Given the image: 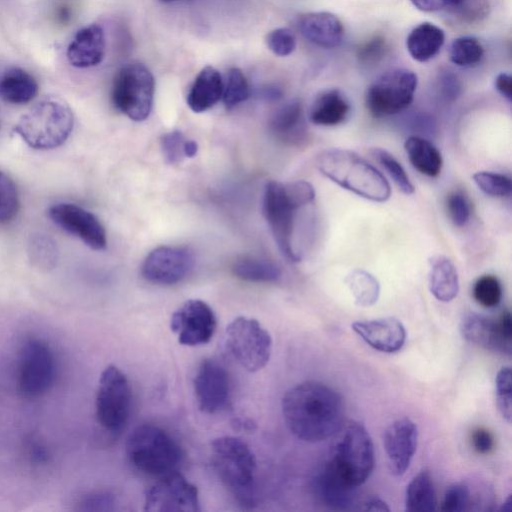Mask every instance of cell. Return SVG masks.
Segmentation results:
<instances>
[{
    "instance_id": "obj_1",
    "label": "cell",
    "mask_w": 512,
    "mask_h": 512,
    "mask_svg": "<svg viewBox=\"0 0 512 512\" xmlns=\"http://www.w3.org/2000/svg\"><path fill=\"white\" fill-rule=\"evenodd\" d=\"M282 413L291 433L305 442H320L343 426L342 397L318 381H305L290 388L282 399Z\"/></svg>"
},
{
    "instance_id": "obj_2",
    "label": "cell",
    "mask_w": 512,
    "mask_h": 512,
    "mask_svg": "<svg viewBox=\"0 0 512 512\" xmlns=\"http://www.w3.org/2000/svg\"><path fill=\"white\" fill-rule=\"evenodd\" d=\"M315 199L314 187L305 180L267 182L262 201L263 215L281 254L290 262L300 260L293 237L297 211Z\"/></svg>"
},
{
    "instance_id": "obj_3",
    "label": "cell",
    "mask_w": 512,
    "mask_h": 512,
    "mask_svg": "<svg viewBox=\"0 0 512 512\" xmlns=\"http://www.w3.org/2000/svg\"><path fill=\"white\" fill-rule=\"evenodd\" d=\"M316 166L325 177L360 197L374 202L390 198L391 187L386 178L351 150H324L318 155Z\"/></svg>"
},
{
    "instance_id": "obj_4",
    "label": "cell",
    "mask_w": 512,
    "mask_h": 512,
    "mask_svg": "<svg viewBox=\"0 0 512 512\" xmlns=\"http://www.w3.org/2000/svg\"><path fill=\"white\" fill-rule=\"evenodd\" d=\"M213 468L223 485L244 508L256 504L255 455L241 439L223 436L211 443Z\"/></svg>"
},
{
    "instance_id": "obj_5",
    "label": "cell",
    "mask_w": 512,
    "mask_h": 512,
    "mask_svg": "<svg viewBox=\"0 0 512 512\" xmlns=\"http://www.w3.org/2000/svg\"><path fill=\"white\" fill-rule=\"evenodd\" d=\"M335 435L324 465L346 484L358 488L374 467L372 439L366 428L356 421L343 424Z\"/></svg>"
},
{
    "instance_id": "obj_6",
    "label": "cell",
    "mask_w": 512,
    "mask_h": 512,
    "mask_svg": "<svg viewBox=\"0 0 512 512\" xmlns=\"http://www.w3.org/2000/svg\"><path fill=\"white\" fill-rule=\"evenodd\" d=\"M74 127L70 106L58 97H45L21 116L14 132L34 149H53L61 146Z\"/></svg>"
},
{
    "instance_id": "obj_7",
    "label": "cell",
    "mask_w": 512,
    "mask_h": 512,
    "mask_svg": "<svg viewBox=\"0 0 512 512\" xmlns=\"http://www.w3.org/2000/svg\"><path fill=\"white\" fill-rule=\"evenodd\" d=\"M126 454L137 470L157 477L175 471L182 458L175 440L152 424L139 425L130 433Z\"/></svg>"
},
{
    "instance_id": "obj_8",
    "label": "cell",
    "mask_w": 512,
    "mask_h": 512,
    "mask_svg": "<svg viewBox=\"0 0 512 512\" xmlns=\"http://www.w3.org/2000/svg\"><path fill=\"white\" fill-rule=\"evenodd\" d=\"M155 80L142 63L130 62L116 73L111 90L114 107L133 121L141 122L151 113Z\"/></svg>"
},
{
    "instance_id": "obj_9",
    "label": "cell",
    "mask_w": 512,
    "mask_h": 512,
    "mask_svg": "<svg viewBox=\"0 0 512 512\" xmlns=\"http://www.w3.org/2000/svg\"><path fill=\"white\" fill-rule=\"evenodd\" d=\"M131 406V389L126 375L109 365L101 373L95 399V415L99 426L116 435L125 427Z\"/></svg>"
},
{
    "instance_id": "obj_10",
    "label": "cell",
    "mask_w": 512,
    "mask_h": 512,
    "mask_svg": "<svg viewBox=\"0 0 512 512\" xmlns=\"http://www.w3.org/2000/svg\"><path fill=\"white\" fill-rule=\"evenodd\" d=\"M226 346L234 359L249 372H257L269 362L272 338L253 318L240 316L226 328Z\"/></svg>"
},
{
    "instance_id": "obj_11",
    "label": "cell",
    "mask_w": 512,
    "mask_h": 512,
    "mask_svg": "<svg viewBox=\"0 0 512 512\" xmlns=\"http://www.w3.org/2000/svg\"><path fill=\"white\" fill-rule=\"evenodd\" d=\"M417 75L406 68H395L378 77L367 89L365 104L374 117L398 114L412 103Z\"/></svg>"
},
{
    "instance_id": "obj_12",
    "label": "cell",
    "mask_w": 512,
    "mask_h": 512,
    "mask_svg": "<svg viewBox=\"0 0 512 512\" xmlns=\"http://www.w3.org/2000/svg\"><path fill=\"white\" fill-rule=\"evenodd\" d=\"M55 358L49 344L41 338H30L19 356L17 385L20 394L28 399L41 397L53 384Z\"/></svg>"
},
{
    "instance_id": "obj_13",
    "label": "cell",
    "mask_w": 512,
    "mask_h": 512,
    "mask_svg": "<svg viewBox=\"0 0 512 512\" xmlns=\"http://www.w3.org/2000/svg\"><path fill=\"white\" fill-rule=\"evenodd\" d=\"M144 505L149 512L200 511L197 488L176 470L159 477L147 491Z\"/></svg>"
},
{
    "instance_id": "obj_14",
    "label": "cell",
    "mask_w": 512,
    "mask_h": 512,
    "mask_svg": "<svg viewBox=\"0 0 512 512\" xmlns=\"http://www.w3.org/2000/svg\"><path fill=\"white\" fill-rule=\"evenodd\" d=\"M194 264V255L188 248L160 246L145 257L141 266V275L153 284L174 285L191 273Z\"/></svg>"
},
{
    "instance_id": "obj_15",
    "label": "cell",
    "mask_w": 512,
    "mask_h": 512,
    "mask_svg": "<svg viewBox=\"0 0 512 512\" xmlns=\"http://www.w3.org/2000/svg\"><path fill=\"white\" fill-rule=\"evenodd\" d=\"M216 317L204 301L190 299L173 314L170 327L182 345L197 346L208 343L216 330Z\"/></svg>"
},
{
    "instance_id": "obj_16",
    "label": "cell",
    "mask_w": 512,
    "mask_h": 512,
    "mask_svg": "<svg viewBox=\"0 0 512 512\" xmlns=\"http://www.w3.org/2000/svg\"><path fill=\"white\" fill-rule=\"evenodd\" d=\"M48 215L56 225L81 239L91 249L106 248L107 237L104 226L85 208L72 203H58L49 208Z\"/></svg>"
},
{
    "instance_id": "obj_17",
    "label": "cell",
    "mask_w": 512,
    "mask_h": 512,
    "mask_svg": "<svg viewBox=\"0 0 512 512\" xmlns=\"http://www.w3.org/2000/svg\"><path fill=\"white\" fill-rule=\"evenodd\" d=\"M194 391L202 412L215 414L225 409L230 399L226 369L214 359L203 360L194 379Z\"/></svg>"
},
{
    "instance_id": "obj_18",
    "label": "cell",
    "mask_w": 512,
    "mask_h": 512,
    "mask_svg": "<svg viewBox=\"0 0 512 512\" xmlns=\"http://www.w3.org/2000/svg\"><path fill=\"white\" fill-rule=\"evenodd\" d=\"M417 425L409 418L392 422L385 430L383 445L391 473L403 475L413 459L417 448Z\"/></svg>"
},
{
    "instance_id": "obj_19",
    "label": "cell",
    "mask_w": 512,
    "mask_h": 512,
    "mask_svg": "<svg viewBox=\"0 0 512 512\" xmlns=\"http://www.w3.org/2000/svg\"><path fill=\"white\" fill-rule=\"evenodd\" d=\"M351 327L369 346L385 353L399 351L406 340L404 325L394 317L357 321Z\"/></svg>"
},
{
    "instance_id": "obj_20",
    "label": "cell",
    "mask_w": 512,
    "mask_h": 512,
    "mask_svg": "<svg viewBox=\"0 0 512 512\" xmlns=\"http://www.w3.org/2000/svg\"><path fill=\"white\" fill-rule=\"evenodd\" d=\"M106 40L103 28L92 23L80 28L69 42L66 58L76 68L99 65L105 56Z\"/></svg>"
},
{
    "instance_id": "obj_21",
    "label": "cell",
    "mask_w": 512,
    "mask_h": 512,
    "mask_svg": "<svg viewBox=\"0 0 512 512\" xmlns=\"http://www.w3.org/2000/svg\"><path fill=\"white\" fill-rule=\"evenodd\" d=\"M460 331L467 341L487 350L511 352V340L502 332L499 320L468 313L461 320Z\"/></svg>"
},
{
    "instance_id": "obj_22",
    "label": "cell",
    "mask_w": 512,
    "mask_h": 512,
    "mask_svg": "<svg viewBox=\"0 0 512 512\" xmlns=\"http://www.w3.org/2000/svg\"><path fill=\"white\" fill-rule=\"evenodd\" d=\"M298 27L309 42L325 49L339 46L344 36L342 22L330 12L303 14L298 20Z\"/></svg>"
},
{
    "instance_id": "obj_23",
    "label": "cell",
    "mask_w": 512,
    "mask_h": 512,
    "mask_svg": "<svg viewBox=\"0 0 512 512\" xmlns=\"http://www.w3.org/2000/svg\"><path fill=\"white\" fill-rule=\"evenodd\" d=\"M312 490L322 505L334 510H347L355 502L357 488L346 484L323 464L313 477Z\"/></svg>"
},
{
    "instance_id": "obj_24",
    "label": "cell",
    "mask_w": 512,
    "mask_h": 512,
    "mask_svg": "<svg viewBox=\"0 0 512 512\" xmlns=\"http://www.w3.org/2000/svg\"><path fill=\"white\" fill-rule=\"evenodd\" d=\"M269 128L276 139L289 145H299L306 140L307 126L304 111L299 100H292L272 115Z\"/></svg>"
},
{
    "instance_id": "obj_25",
    "label": "cell",
    "mask_w": 512,
    "mask_h": 512,
    "mask_svg": "<svg viewBox=\"0 0 512 512\" xmlns=\"http://www.w3.org/2000/svg\"><path fill=\"white\" fill-rule=\"evenodd\" d=\"M223 80L212 66L204 67L194 79L187 94V105L195 113L212 108L221 98Z\"/></svg>"
},
{
    "instance_id": "obj_26",
    "label": "cell",
    "mask_w": 512,
    "mask_h": 512,
    "mask_svg": "<svg viewBox=\"0 0 512 512\" xmlns=\"http://www.w3.org/2000/svg\"><path fill=\"white\" fill-rule=\"evenodd\" d=\"M349 112L350 103L345 95L338 89H329L313 101L309 120L319 126H335L345 121Z\"/></svg>"
},
{
    "instance_id": "obj_27",
    "label": "cell",
    "mask_w": 512,
    "mask_h": 512,
    "mask_svg": "<svg viewBox=\"0 0 512 512\" xmlns=\"http://www.w3.org/2000/svg\"><path fill=\"white\" fill-rule=\"evenodd\" d=\"M429 289L442 302L453 300L459 291V278L455 265L446 256L435 255L429 259Z\"/></svg>"
},
{
    "instance_id": "obj_28",
    "label": "cell",
    "mask_w": 512,
    "mask_h": 512,
    "mask_svg": "<svg viewBox=\"0 0 512 512\" xmlns=\"http://www.w3.org/2000/svg\"><path fill=\"white\" fill-rule=\"evenodd\" d=\"M445 41L444 31L430 22L414 27L406 39V48L410 56L419 62L435 57Z\"/></svg>"
},
{
    "instance_id": "obj_29",
    "label": "cell",
    "mask_w": 512,
    "mask_h": 512,
    "mask_svg": "<svg viewBox=\"0 0 512 512\" xmlns=\"http://www.w3.org/2000/svg\"><path fill=\"white\" fill-rule=\"evenodd\" d=\"M38 83L32 74L20 67L7 69L0 78V97L11 104H26L38 93Z\"/></svg>"
},
{
    "instance_id": "obj_30",
    "label": "cell",
    "mask_w": 512,
    "mask_h": 512,
    "mask_svg": "<svg viewBox=\"0 0 512 512\" xmlns=\"http://www.w3.org/2000/svg\"><path fill=\"white\" fill-rule=\"evenodd\" d=\"M404 148L412 166L421 174L436 177L440 174L443 159L440 151L428 139L411 135Z\"/></svg>"
},
{
    "instance_id": "obj_31",
    "label": "cell",
    "mask_w": 512,
    "mask_h": 512,
    "mask_svg": "<svg viewBox=\"0 0 512 512\" xmlns=\"http://www.w3.org/2000/svg\"><path fill=\"white\" fill-rule=\"evenodd\" d=\"M436 507V495L432 478L423 470L413 477L406 488L405 509L409 512H428Z\"/></svg>"
},
{
    "instance_id": "obj_32",
    "label": "cell",
    "mask_w": 512,
    "mask_h": 512,
    "mask_svg": "<svg viewBox=\"0 0 512 512\" xmlns=\"http://www.w3.org/2000/svg\"><path fill=\"white\" fill-rule=\"evenodd\" d=\"M236 277L248 282H275L281 277V270L271 260L257 256H242L232 266Z\"/></svg>"
},
{
    "instance_id": "obj_33",
    "label": "cell",
    "mask_w": 512,
    "mask_h": 512,
    "mask_svg": "<svg viewBox=\"0 0 512 512\" xmlns=\"http://www.w3.org/2000/svg\"><path fill=\"white\" fill-rule=\"evenodd\" d=\"M345 283L358 306L369 307L377 302L380 285L378 280L369 272L355 269L346 276Z\"/></svg>"
},
{
    "instance_id": "obj_34",
    "label": "cell",
    "mask_w": 512,
    "mask_h": 512,
    "mask_svg": "<svg viewBox=\"0 0 512 512\" xmlns=\"http://www.w3.org/2000/svg\"><path fill=\"white\" fill-rule=\"evenodd\" d=\"M449 56L450 61L459 67H473L481 62L484 48L477 38L462 36L452 42Z\"/></svg>"
},
{
    "instance_id": "obj_35",
    "label": "cell",
    "mask_w": 512,
    "mask_h": 512,
    "mask_svg": "<svg viewBox=\"0 0 512 512\" xmlns=\"http://www.w3.org/2000/svg\"><path fill=\"white\" fill-rule=\"evenodd\" d=\"M250 96L248 81L243 72L232 67L228 70L226 82L223 83L222 99L227 109H232L246 101Z\"/></svg>"
},
{
    "instance_id": "obj_36",
    "label": "cell",
    "mask_w": 512,
    "mask_h": 512,
    "mask_svg": "<svg viewBox=\"0 0 512 512\" xmlns=\"http://www.w3.org/2000/svg\"><path fill=\"white\" fill-rule=\"evenodd\" d=\"M472 294L478 304L492 308L501 301L502 287L494 275H483L474 283Z\"/></svg>"
},
{
    "instance_id": "obj_37",
    "label": "cell",
    "mask_w": 512,
    "mask_h": 512,
    "mask_svg": "<svg viewBox=\"0 0 512 512\" xmlns=\"http://www.w3.org/2000/svg\"><path fill=\"white\" fill-rule=\"evenodd\" d=\"M373 155L403 193L409 195L414 192V186L405 169L393 155L380 148L374 149Z\"/></svg>"
},
{
    "instance_id": "obj_38",
    "label": "cell",
    "mask_w": 512,
    "mask_h": 512,
    "mask_svg": "<svg viewBox=\"0 0 512 512\" xmlns=\"http://www.w3.org/2000/svg\"><path fill=\"white\" fill-rule=\"evenodd\" d=\"M473 180L484 193L490 196H508L512 190L511 179L504 174L480 171L473 175Z\"/></svg>"
},
{
    "instance_id": "obj_39",
    "label": "cell",
    "mask_w": 512,
    "mask_h": 512,
    "mask_svg": "<svg viewBox=\"0 0 512 512\" xmlns=\"http://www.w3.org/2000/svg\"><path fill=\"white\" fill-rule=\"evenodd\" d=\"M19 208L18 193L14 182L0 171V223L11 221Z\"/></svg>"
},
{
    "instance_id": "obj_40",
    "label": "cell",
    "mask_w": 512,
    "mask_h": 512,
    "mask_svg": "<svg viewBox=\"0 0 512 512\" xmlns=\"http://www.w3.org/2000/svg\"><path fill=\"white\" fill-rule=\"evenodd\" d=\"M511 369L502 367L495 378L496 404L502 417L511 422Z\"/></svg>"
},
{
    "instance_id": "obj_41",
    "label": "cell",
    "mask_w": 512,
    "mask_h": 512,
    "mask_svg": "<svg viewBox=\"0 0 512 512\" xmlns=\"http://www.w3.org/2000/svg\"><path fill=\"white\" fill-rule=\"evenodd\" d=\"M471 491L464 483L449 486L444 494L441 510L445 512H462L470 509Z\"/></svg>"
},
{
    "instance_id": "obj_42",
    "label": "cell",
    "mask_w": 512,
    "mask_h": 512,
    "mask_svg": "<svg viewBox=\"0 0 512 512\" xmlns=\"http://www.w3.org/2000/svg\"><path fill=\"white\" fill-rule=\"evenodd\" d=\"M117 501L115 496L106 491H93L81 496L76 502V510L78 511H114Z\"/></svg>"
},
{
    "instance_id": "obj_43",
    "label": "cell",
    "mask_w": 512,
    "mask_h": 512,
    "mask_svg": "<svg viewBox=\"0 0 512 512\" xmlns=\"http://www.w3.org/2000/svg\"><path fill=\"white\" fill-rule=\"evenodd\" d=\"M489 11L487 0H461L450 9L452 16L461 22L473 23L486 17Z\"/></svg>"
},
{
    "instance_id": "obj_44",
    "label": "cell",
    "mask_w": 512,
    "mask_h": 512,
    "mask_svg": "<svg viewBox=\"0 0 512 512\" xmlns=\"http://www.w3.org/2000/svg\"><path fill=\"white\" fill-rule=\"evenodd\" d=\"M265 40L268 48L280 57L290 55L296 48L295 34L286 27L270 31Z\"/></svg>"
},
{
    "instance_id": "obj_45",
    "label": "cell",
    "mask_w": 512,
    "mask_h": 512,
    "mask_svg": "<svg viewBox=\"0 0 512 512\" xmlns=\"http://www.w3.org/2000/svg\"><path fill=\"white\" fill-rule=\"evenodd\" d=\"M186 138L179 130L164 133L160 138V147L168 164H178L184 158L183 146Z\"/></svg>"
},
{
    "instance_id": "obj_46",
    "label": "cell",
    "mask_w": 512,
    "mask_h": 512,
    "mask_svg": "<svg viewBox=\"0 0 512 512\" xmlns=\"http://www.w3.org/2000/svg\"><path fill=\"white\" fill-rule=\"evenodd\" d=\"M448 216L456 226H464L471 215V205L462 191L451 192L446 199Z\"/></svg>"
},
{
    "instance_id": "obj_47",
    "label": "cell",
    "mask_w": 512,
    "mask_h": 512,
    "mask_svg": "<svg viewBox=\"0 0 512 512\" xmlns=\"http://www.w3.org/2000/svg\"><path fill=\"white\" fill-rule=\"evenodd\" d=\"M388 45L384 37L374 36L363 43L357 50L359 63L363 65H375L386 55Z\"/></svg>"
},
{
    "instance_id": "obj_48",
    "label": "cell",
    "mask_w": 512,
    "mask_h": 512,
    "mask_svg": "<svg viewBox=\"0 0 512 512\" xmlns=\"http://www.w3.org/2000/svg\"><path fill=\"white\" fill-rule=\"evenodd\" d=\"M406 126L416 136L420 137H434L438 131L437 122L433 115L427 112H415L408 116Z\"/></svg>"
},
{
    "instance_id": "obj_49",
    "label": "cell",
    "mask_w": 512,
    "mask_h": 512,
    "mask_svg": "<svg viewBox=\"0 0 512 512\" xmlns=\"http://www.w3.org/2000/svg\"><path fill=\"white\" fill-rule=\"evenodd\" d=\"M438 91L443 100L452 102L461 93V83L456 75L450 71H445L439 77Z\"/></svg>"
},
{
    "instance_id": "obj_50",
    "label": "cell",
    "mask_w": 512,
    "mask_h": 512,
    "mask_svg": "<svg viewBox=\"0 0 512 512\" xmlns=\"http://www.w3.org/2000/svg\"><path fill=\"white\" fill-rule=\"evenodd\" d=\"M26 456L29 461L37 466L48 464L50 461V450L47 445L37 437H31L25 444Z\"/></svg>"
},
{
    "instance_id": "obj_51",
    "label": "cell",
    "mask_w": 512,
    "mask_h": 512,
    "mask_svg": "<svg viewBox=\"0 0 512 512\" xmlns=\"http://www.w3.org/2000/svg\"><path fill=\"white\" fill-rule=\"evenodd\" d=\"M31 254L35 261L40 264L49 265L51 261L55 260V247L53 243L49 241V239L45 237L37 238L35 242L31 245Z\"/></svg>"
},
{
    "instance_id": "obj_52",
    "label": "cell",
    "mask_w": 512,
    "mask_h": 512,
    "mask_svg": "<svg viewBox=\"0 0 512 512\" xmlns=\"http://www.w3.org/2000/svg\"><path fill=\"white\" fill-rule=\"evenodd\" d=\"M471 442L474 450L479 454H487L494 447L493 435L485 428H477L473 431Z\"/></svg>"
},
{
    "instance_id": "obj_53",
    "label": "cell",
    "mask_w": 512,
    "mask_h": 512,
    "mask_svg": "<svg viewBox=\"0 0 512 512\" xmlns=\"http://www.w3.org/2000/svg\"><path fill=\"white\" fill-rule=\"evenodd\" d=\"M411 3L420 11L435 12L444 9H451L461 0H410Z\"/></svg>"
},
{
    "instance_id": "obj_54",
    "label": "cell",
    "mask_w": 512,
    "mask_h": 512,
    "mask_svg": "<svg viewBox=\"0 0 512 512\" xmlns=\"http://www.w3.org/2000/svg\"><path fill=\"white\" fill-rule=\"evenodd\" d=\"M495 88L509 102L512 99V78L508 73H500L495 78Z\"/></svg>"
},
{
    "instance_id": "obj_55",
    "label": "cell",
    "mask_w": 512,
    "mask_h": 512,
    "mask_svg": "<svg viewBox=\"0 0 512 512\" xmlns=\"http://www.w3.org/2000/svg\"><path fill=\"white\" fill-rule=\"evenodd\" d=\"M363 505V510H369V511H389V507L387 504L382 501L381 499L377 497H370L367 498Z\"/></svg>"
},
{
    "instance_id": "obj_56",
    "label": "cell",
    "mask_w": 512,
    "mask_h": 512,
    "mask_svg": "<svg viewBox=\"0 0 512 512\" xmlns=\"http://www.w3.org/2000/svg\"><path fill=\"white\" fill-rule=\"evenodd\" d=\"M183 152L185 157L192 158L196 156L198 152L197 142L191 139H186L183 146Z\"/></svg>"
},
{
    "instance_id": "obj_57",
    "label": "cell",
    "mask_w": 512,
    "mask_h": 512,
    "mask_svg": "<svg viewBox=\"0 0 512 512\" xmlns=\"http://www.w3.org/2000/svg\"><path fill=\"white\" fill-rule=\"evenodd\" d=\"M163 2H172V1H175V0H161Z\"/></svg>"
}]
</instances>
